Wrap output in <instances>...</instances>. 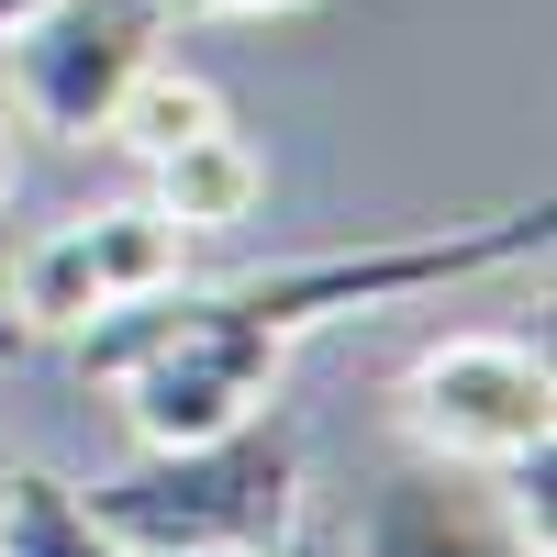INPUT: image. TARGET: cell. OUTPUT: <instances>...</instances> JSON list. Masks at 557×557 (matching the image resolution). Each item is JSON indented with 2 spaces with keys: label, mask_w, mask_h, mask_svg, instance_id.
Wrapping results in <instances>:
<instances>
[{
  "label": "cell",
  "mask_w": 557,
  "mask_h": 557,
  "mask_svg": "<svg viewBox=\"0 0 557 557\" xmlns=\"http://www.w3.org/2000/svg\"><path fill=\"white\" fill-rule=\"evenodd\" d=\"M78 502L123 557H278L301 513V435L278 412H246L201 446H146L123 480Z\"/></svg>",
  "instance_id": "1"
},
{
  "label": "cell",
  "mask_w": 557,
  "mask_h": 557,
  "mask_svg": "<svg viewBox=\"0 0 557 557\" xmlns=\"http://www.w3.org/2000/svg\"><path fill=\"white\" fill-rule=\"evenodd\" d=\"M546 201L469 223V235H412V246H335V257H290V268H257V278H212V290H178L201 323H235V335L290 346L301 323H335L357 301H412V290H446V278H480V268H513L546 257Z\"/></svg>",
  "instance_id": "2"
},
{
  "label": "cell",
  "mask_w": 557,
  "mask_h": 557,
  "mask_svg": "<svg viewBox=\"0 0 557 557\" xmlns=\"http://www.w3.org/2000/svg\"><path fill=\"white\" fill-rule=\"evenodd\" d=\"M401 424L424 435V457L446 469H502L513 446L557 435V380L546 346L524 335H446L401 368Z\"/></svg>",
  "instance_id": "3"
},
{
  "label": "cell",
  "mask_w": 557,
  "mask_h": 557,
  "mask_svg": "<svg viewBox=\"0 0 557 557\" xmlns=\"http://www.w3.org/2000/svg\"><path fill=\"white\" fill-rule=\"evenodd\" d=\"M178 23V0H45L34 23H12V89L45 134H89L112 123V101L134 89V67H157V45Z\"/></svg>",
  "instance_id": "4"
},
{
  "label": "cell",
  "mask_w": 557,
  "mask_h": 557,
  "mask_svg": "<svg viewBox=\"0 0 557 557\" xmlns=\"http://www.w3.org/2000/svg\"><path fill=\"white\" fill-rule=\"evenodd\" d=\"M368 557H524V535L502 524V502L446 469V457H424V469H401L380 491V513H368Z\"/></svg>",
  "instance_id": "5"
},
{
  "label": "cell",
  "mask_w": 557,
  "mask_h": 557,
  "mask_svg": "<svg viewBox=\"0 0 557 557\" xmlns=\"http://www.w3.org/2000/svg\"><path fill=\"white\" fill-rule=\"evenodd\" d=\"M257 201H268V168H257V146L235 123H212V134H190V146L157 157V212L178 223V235H223V223H246Z\"/></svg>",
  "instance_id": "6"
},
{
  "label": "cell",
  "mask_w": 557,
  "mask_h": 557,
  "mask_svg": "<svg viewBox=\"0 0 557 557\" xmlns=\"http://www.w3.org/2000/svg\"><path fill=\"white\" fill-rule=\"evenodd\" d=\"M212 123H223V89H212L201 67H168V57H157V67H134V89L112 101V123H101V134L157 168L168 146H190V134H212Z\"/></svg>",
  "instance_id": "7"
},
{
  "label": "cell",
  "mask_w": 557,
  "mask_h": 557,
  "mask_svg": "<svg viewBox=\"0 0 557 557\" xmlns=\"http://www.w3.org/2000/svg\"><path fill=\"white\" fill-rule=\"evenodd\" d=\"M101 268H89V235L78 223H57V235H34L23 268H12V323H34V335H78L89 312H101Z\"/></svg>",
  "instance_id": "8"
},
{
  "label": "cell",
  "mask_w": 557,
  "mask_h": 557,
  "mask_svg": "<svg viewBox=\"0 0 557 557\" xmlns=\"http://www.w3.org/2000/svg\"><path fill=\"white\" fill-rule=\"evenodd\" d=\"M0 557H123L101 524H89V502L45 469H12L0 480Z\"/></svg>",
  "instance_id": "9"
},
{
  "label": "cell",
  "mask_w": 557,
  "mask_h": 557,
  "mask_svg": "<svg viewBox=\"0 0 557 557\" xmlns=\"http://www.w3.org/2000/svg\"><path fill=\"white\" fill-rule=\"evenodd\" d=\"M78 235H89V268H101V290H112V301H134V290H157V278H178V223H168L157 201L89 212Z\"/></svg>",
  "instance_id": "10"
},
{
  "label": "cell",
  "mask_w": 557,
  "mask_h": 557,
  "mask_svg": "<svg viewBox=\"0 0 557 557\" xmlns=\"http://www.w3.org/2000/svg\"><path fill=\"white\" fill-rule=\"evenodd\" d=\"M491 502H502V524L524 535V557H557V435H535V446H513L491 469Z\"/></svg>",
  "instance_id": "11"
},
{
  "label": "cell",
  "mask_w": 557,
  "mask_h": 557,
  "mask_svg": "<svg viewBox=\"0 0 557 557\" xmlns=\"http://www.w3.org/2000/svg\"><path fill=\"white\" fill-rule=\"evenodd\" d=\"M178 12H301V0H178Z\"/></svg>",
  "instance_id": "12"
},
{
  "label": "cell",
  "mask_w": 557,
  "mask_h": 557,
  "mask_svg": "<svg viewBox=\"0 0 557 557\" xmlns=\"http://www.w3.org/2000/svg\"><path fill=\"white\" fill-rule=\"evenodd\" d=\"M45 12V0H0V34H12V23H34Z\"/></svg>",
  "instance_id": "13"
},
{
  "label": "cell",
  "mask_w": 557,
  "mask_h": 557,
  "mask_svg": "<svg viewBox=\"0 0 557 557\" xmlns=\"http://www.w3.org/2000/svg\"><path fill=\"white\" fill-rule=\"evenodd\" d=\"M0 190H12V134H0Z\"/></svg>",
  "instance_id": "14"
},
{
  "label": "cell",
  "mask_w": 557,
  "mask_h": 557,
  "mask_svg": "<svg viewBox=\"0 0 557 557\" xmlns=\"http://www.w3.org/2000/svg\"><path fill=\"white\" fill-rule=\"evenodd\" d=\"M12 335H23V323H0V357H12Z\"/></svg>",
  "instance_id": "15"
},
{
  "label": "cell",
  "mask_w": 557,
  "mask_h": 557,
  "mask_svg": "<svg viewBox=\"0 0 557 557\" xmlns=\"http://www.w3.org/2000/svg\"><path fill=\"white\" fill-rule=\"evenodd\" d=\"M0 480H12V469H0Z\"/></svg>",
  "instance_id": "16"
}]
</instances>
